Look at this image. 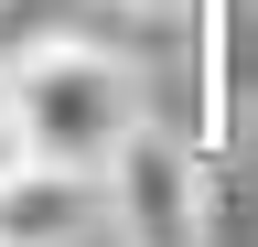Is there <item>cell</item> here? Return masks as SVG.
<instances>
[{
  "instance_id": "obj_1",
  "label": "cell",
  "mask_w": 258,
  "mask_h": 247,
  "mask_svg": "<svg viewBox=\"0 0 258 247\" xmlns=\"http://www.w3.org/2000/svg\"><path fill=\"white\" fill-rule=\"evenodd\" d=\"M0 129H11V150L108 172V150L140 129V75H129L118 43H86V33L32 43L0 65Z\"/></svg>"
},
{
  "instance_id": "obj_2",
  "label": "cell",
  "mask_w": 258,
  "mask_h": 247,
  "mask_svg": "<svg viewBox=\"0 0 258 247\" xmlns=\"http://www.w3.org/2000/svg\"><path fill=\"white\" fill-rule=\"evenodd\" d=\"M108 226L129 247H194L205 236V161L140 118V129L108 150Z\"/></svg>"
},
{
  "instance_id": "obj_3",
  "label": "cell",
  "mask_w": 258,
  "mask_h": 247,
  "mask_svg": "<svg viewBox=\"0 0 258 247\" xmlns=\"http://www.w3.org/2000/svg\"><path fill=\"white\" fill-rule=\"evenodd\" d=\"M108 226V172L11 150L0 161V247H86Z\"/></svg>"
},
{
  "instance_id": "obj_4",
  "label": "cell",
  "mask_w": 258,
  "mask_h": 247,
  "mask_svg": "<svg viewBox=\"0 0 258 247\" xmlns=\"http://www.w3.org/2000/svg\"><path fill=\"white\" fill-rule=\"evenodd\" d=\"M118 11H151V22H172V11H205V0H118Z\"/></svg>"
}]
</instances>
